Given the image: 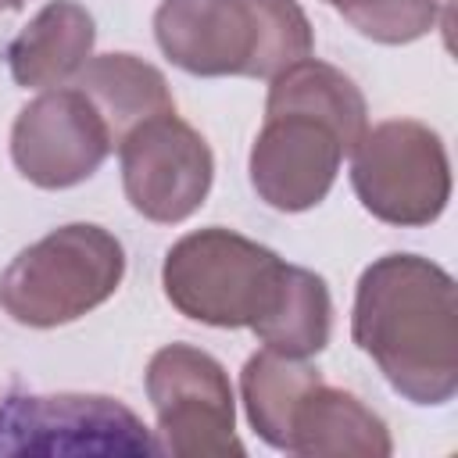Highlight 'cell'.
<instances>
[{
    "label": "cell",
    "mask_w": 458,
    "mask_h": 458,
    "mask_svg": "<svg viewBox=\"0 0 458 458\" xmlns=\"http://www.w3.org/2000/svg\"><path fill=\"white\" fill-rule=\"evenodd\" d=\"M351 336L404 401L440 408L458 394V290L437 261L394 250L365 265Z\"/></svg>",
    "instance_id": "obj_1"
},
{
    "label": "cell",
    "mask_w": 458,
    "mask_h": 458,
    "mask_svg": "<svg viewBox=\"0 0 458 458\" xmlns=\"http://www.w3.org/2000/svg\"><path fill=\"white\" fill-rule=\"evenodd\" d=\"M365 129V97L336 64L304 57L283 68L268 79L265 122L247 157L254 193L286 215L322 204Z\"/></svg>",
    "instance_id": "obj_2"
},
{
    "label": "cell",
    "mask_w": 458,
    "mask_h": 458,
    "mask_svg": "<svg viewBox=\"0 0 458 458\" xmlns=\"http://www.w3.org/2000/svg\"><path fill=\"white\" fill-rule=\"evenodd\" d=\"M154 39L175 68L200 79H272L315 50L297 0H161Z\"/></svg>",
    "instance_id": "obj_3"
},
{
    "label": "cell",
    "mask_w": 458,
    "mask_h": 458,
    "mask_svg": "<svg viewBox=\"0 0 458 458\" xmlns=\"http://www.w3.org/2000/svg\"><path fill=\"white\" fill-rule=\"evenodd\" d=\"M125 250L114 233L72 222L29 243L0 276V308L29 329L68 326L114 297Z\"/></svg>",
    "instance_id": "obj_4"
},
{
    "label": "cell",
    "mask_w": 458,
    "mask_h": 458,
    "mask_svg": "<svg viewBox=\"0 0 458 458\" xmlns=\"http://www.w3.org/2000/svg\"><path fill=\"white\" fill-rule=\"evenodd\" d=\"M286 261L225 225L179 236L161 265V286L172 308L215 329H250L272 304Z\"/></svg>",
    "instance_id": "obj_5"
},
{
    "label": "cell",
    "mask_w": 458,
    "mask_h": 458,
    "mask_svg": "<svg viewBox=\"0 0 458 458\" xmlns=\"http://www.w3.org/2000/svg\"><path fill=\"white\" fill-rule=\"evenodd\" d=\"M351 186L372 218L401 229L429 225L451 200L447 147L426 122L386 118L354 143Z\"/></svg>",
    "instance_id": "obj_6"
},
{
    "label": "cell",
    "mask_w": 458,
    "mask_h": 458,
    "mask_svg": "<svg viewBox=\"0 0 458 458\" xmlns=\"http://www.w3.org/2000/svg\"><path fill=\"white\" fill-rule=\"evenodd\" d=\"M0 454H161L143 419L107 394H7L0 401Z\"/></svg>",
    "instance_id": "obj_7"
},
{
    "label": "cell",
    "mask_w": 458,
    "mask_h": 458,
    "mask_svg": "<svg viewBox=\"0 0 458 458\" xmlns=\"http://www.w3.org/2000/svg\"><path fill=\"white\" fill-rule=\"evenodd\" d=\"M147 397L157 415V444L175 458L243 454L236 397L218 358L193 344H165L147 361Z\"/></svg>",
    "instance_id": "obj_8"
},
{
    "label": "cell",
    "mask_w": 458,
    "mask_h": 458,
    "mask_svg": "<svg viewBox=\"0 0 458 458\" xmlns=\"http://www.w3.org/2000/svg\"><path fill=\"white\" fill-rule=\"evenodd\" d=\"M114 150L122 165L125 200L143 218L175 225L208 200L215 179L211 147L175 111L140 122Z\"/></svg>",
    "instance_id": "obj_9"
},
{
    "label": "cell",
    "mask_w": 458,
    "mask_h": 458,
    "mask_svg": "<svg viewBox=\"0 0 458 458\" xmlns=\"http://www.w3.org/2000/svg\"><path fill=\"white\" fill-rule=\"evenodd\" d=\"M114 150L97 107L75 86H50L32 97L11 125V161L39 190L86 182Z\"/></svg>",
    "instance_id": "obj_10"
},
{
    "label": "cell",
    "mask_w": 458,
    "mask_h": 458,
    "mask_svg": "<svg viewBox=\"0 0 458 458\" xmlns=\"http://www.w3.org/2000/svg\"><path fill=\"white\" fill-rule=\"evenodd\" d=\"M283 451L301 458H386L394 440L386 422L358 394L329 386L318 376L290 411Z\"/></svg>",
    "instance_id": "obj_11"
},
{
    "label": "cell",
    "mask_w": 458,
    "mask_h": 458,
    "mask_svg": "<svg viewBox=\"0 0 458 458\" xmlns=\"http://www.w3.org/2000/svg\"><path fill=\"white\" fill-rule=\"evenodd\" d=\"M93 43H97L93 14L75 0H50L7 43L4 57L18 86L50 89L79 75V68L93 57Z\"/></svg>",
    "instance_id": "obj_12"
},
{
    "label": "cell",
    "mask_w": 458,
    "mask_h": 458,
    "mask_svg": "<svg viewBox=\"0 0 458 458\" xmlns=\"http://www.w3.org/2000/svg\"><path fill=\"white\" fill-rule=\"evenodd\" d=\"M72 86L82 89L86 100L97 107L114 147L140 122L175 111V100H172V89H168V79L161 75V68H154L150 61H143L136 54L89 57L79 68V75L72 79Z\"/></svg>",
    "instance_id": "obj_13"
},
{
    "label": "cell",
    "mask_w": 458,
    "mask_h": 458,
    "mask_svg": "<svg viewBox=\"0 0 458 458\" xmlns=\"http://www.w3.org/2000/svg\"><path fill=\"white\" fill-rule=\"evenodd\" d=\"M250 333L290 358H311L326 351L333 333V297L318 272L286 265L283 283L268 304V311L250 326Z\"/></svg>",
    "instance_id": "obj_14"
},
{
    "label": "cell",
    "mask_w": 458,
    "mask_h": 458,
    "mask_svg": "<svg viewBox=\"0 0 458 458\" xmlns=\"http://www.w3.org/2000/svg\"><path fill=\"white\" fill-rule=\"evenodd\" d=\"M322 372L308 365V358H290L272 347H261L247 358L240 372V401L247 411L250 429L276 451H283L286 422L297 397L318 379Z\"/></svg>",
    "instance_id": "obj_15"
},
{
    "label": "cell",
    "mask_w": 458,
    "mask_h": 458,
    "mask_svg": "<svg viewBox=\"0 0 458 458\" xmlns=\"http://www.w3.org/2000/svg\"><path fill=\"white\" fill-rule=\"evenodd\" d=\"M336 14L372 43L401 47L437 29L440 0H326Z\"/></svg>",
    "instance_id": "obj_16"
},
{
    "label": "cell",
    "mask_w": 458,
    "mask_h": 458,
    "mask_svg": "<svg viewBox=\"0 0 458 458\" xmlns=\"http://www.w3.org/2000/svg\"><path fill=\"white\" fill-rule=\"evenodd\" d=\"M25 0H0V11H18Z\"/></svg>",
    "instance_id": "obj_17"
}]
</instances>
